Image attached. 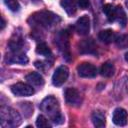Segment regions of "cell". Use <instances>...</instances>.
<instances>
[{"label": "cell", "instance_id": "cell-15", "mask_svg": "<svg viewBox=\"0 0 128 128\" xmlns=\"http://www.w3.org/2000/svg\"><path fill=\"white\" fill-rule=\"evenodd\" d=\"M26 80L29 83H31V84H33L35 86H41V85L44 84L43 77L37 72H31V73L27 74L26 75Z\"/></svg>", "mask_w": 128, "mask_h": 128}, {"label": "cell", "instance_id": "cell-6", "mask_svg": "<svg viewBox=\"0 0 128 128\" xmlns=\"http://www.w3.org/2000/svg\"><path fill=\"white\" fill-rule=\"evenodd\" d=\"M56 43L65 57L69 56V34L66 30H62L56 37Z\"/></svg>", "mask_w": 128, "mask_h": 128}, {"label": "cell", "instance_id": "cell-18", "mask_svg": "<svg viewBox=\"0 0 128 128\" xmlns=\"http://www.w3.org/2000/svg\"><path fill=\"white\" fill-rule=\"evenodd\" d=\"M63 8L65 9V11L68 13V14H74L75 11H76V5H75V2L74 0H62L61 2Z\"/></svg>", "mask_w": 128, "mask_h": 128}, {"label": "cell", "instance_id": "cell-10", "mask_svg": "<svg viewBox=\"0 0 128 128\" xmlns=\"http://www.w3.org/2000/svg\"><path fill=\"white\" fill-rule=\"evenodd\" d=\"M112 121L117 126H125L128 122V114L123 108H116L113 112Z\"/></svg>", "mask_w": 128, "mask_h": 128}, {"label": "cell", "instance_id": "cell-21", "mask_svg": "<svg viewBox=\"0 0 128 128\" xmlns=\"http://www.w3.org/2000/svg\"><path fill=\"white\" fill-rule=\"evenodd\" d=\"M36 126L39 128H47V127H50L51 125L43 115H39L36 120Z\"/></svg>", "mask_w": 128, "mask_h": 128}, {"label": "cell", "instance_id": "cell-23", "mask_svg": "<svg viewBox=\"0 0 128 128\" xmlns=\"http://www.w3.org/2000/svg\"><path fill=\"white\" fill-rule=\"evenodd\" d=\"M77 5L81 8V9H86L89 6V1L88 0H76Z\"/></svg>", "mask_w": 128, "mask_h": 128}, {"label": "cell", "instance_id": "cell-9", "mask_svg": "<svg viewBox=\"0 0 128 128\" xmlns=\"http://www.w3.org/2000/svg\"><path fill=\"white\" fill-rule=\"evenodd\" d=\"M65 99L66 102L71 106H79L81 104L80 93L75 88H67L65 90Z\"/></svg>", "mask_w": 128, "mask_h": 128}, {"label": "cell", "instance_id": "cell-17", "mask_svg": "<svg viewBox=\"0 0 128 128\" xmlns=\"http://www.w3.org/2000/svg\"><path fill=\"white\" fill-rule=\"evenodd\" d=\"M9 62L11 63H20V64H26L28 62V58L24 54H19L18 52H15L14 55L10 56Z\"/></svg>", "mask_w": 128, "mask_h": 128}, {"label": "cell", "instance_id": "cell-4", "mask_svg": "<svg viewBox=\"0 0 128 128\" xmlns=\"http://www.w3.org/2000/svg\"><path fill=\"white\" fill-rule=\"evenodd\" d=\"M103 12L106 14L107 19L110 22L118 20L123 26L126 24V16L121 6L114 7L112 4H106L103 6Z\"/></svg>", "mask_w": 128, "mask_h": 128}, {"label": "cell", "instance_id": "cell-20", "mask_svg": "<svg viewBox=\"0 0 128 128\" xmlns=\"http://www.w3.org/2000/svg\"><path fill=\"white\" fill-rule=\"evenodd\" d=\"M116 44L119 48L124 49L128 47V34H123L121 36H119L118 38H116Z\"/></svg>", "mask_w": 128, "mask_h": 128}, {"label": "cell", "instance_id": "cell-19", "mask_svg": "<svg viewBox=\"0 0 128 128\" xmlns=\"http://www.w3.org/2000/svg\"><path fill=\"white\" fill-rule=\"evenodd\" d=\"M36 52H37L38 54L42 55V56H45V57L51 56V50H50V48L48 47V45H47L46 43H44V42H42V43H40V44L37 45V47H36Z\"/></svg>", "mask_w": 128, "mask_h": 128}, {"label": "cell", "instance_id": "cell-14", "mask_svg": "<svg viewBox=\"0 0 128 128\" xmlns=\"http://www.w3.org/2000/svg\"><path fill=\"white\" fill-rule=\"evenodd\" d=\"M114 72H115L114 64L110 61H107V62L103 63L101 68H100V74L104 77H111V76L114 75Z\"/></svg>", "mask_w": 128, "mask_h": 128}, {"label": "cell", "instance_id": "cell-8", "mask_svg": "<svg viewBox=\"0 0 128 128\" xmlns=\"http://www.w3.org/2000/svg\"><path fill=\"white\" fill-rule=\"evenodd\" d=\"M11 91L16 96H31L34 93V89L32 86L26 84V83H16L11 86Z\"/></svg>", "mask_w": 128, "mask_h": 128}, {"label": "cell", "instance_id": "cell-2", "mask_svg": "<svg viewBox=\"0 0 128 128\" xmlns=\"http://www.w3.org/2000/svg\"><path fill=\"white\" fill-rule=\"evenodd\" d=\"M59 20L58 16L48 12V11H40L37 13H34L31 15L29 22L31 23L30 25L32 26H37V27H50L52 26L55 22Z\"/></svg>", "mask_w": 128, "mask_h": 128}, {"label": "cell", "instance_id": "cell-3", "mask_svg": "<svg viewBox=\"0 0 128 128\" xmlns=\"http://www.w3.org/2000/svg\"><path fill=\"white\" fill-rule=\"evenodd\" d=\"M1 125L3 127H16L21 123V117L17 111L10 107L2 106L0 109Z\"/></svg>", "mask_w": 128, "mask_h": 128}, {"label": "cell", "instance_id": "cell-16", "mask_svg": "<svg viewBox=\"0 0 128 128\" xmlns=\"http://www.w3.org/2000/svg\"><path fill=\"white\" fill-rule=\"evenodd\" d=\"M92 122L94 126L98 128H102L105 126V115L101 111H95L92 114Z\"/></svg>", "mask_w": 128, "mask_h": 128}, {"label": "cell", "instance_id": "cell-24", "mask_svg": "<svg viewBox=\"0 0 128 128\" xmlns=\"http://www.w3.org/2000/svg\"><path fill=\"white\" fill-rule=\"evenodd\" d=\"M125 60L128 62V52H126V54H125Z\"/></svg>", "mask_w": 128, "mask_h": 128}, {"label": "cell", "instance_id": "cell-1", "mask_svg": "<svg viewBox=\"0 0 128 128\" xmlns=\"http://www.w3.org/2000/svg\"><path fill=\"white\" fill-rule=\"evenodd\" d=\"M40 108L43 112H45L49 118L55 124H61L64 121V117L60 112V107L58 100L53 96L46 97L40 104Z\"/></svg>", "mask_w": 128, "mask_h": 128}, {"label": "cell", "instance_id": "cell-11", "mask_svg": "<svg viewBox=\"0 0 128 128\" xmlns=\"http://www.w3.org/2000/svg\"><path fill=\"white\" fill-rule=\"evenodd\" d=\"M75 29L79 35H87L90 30V20L88 16L80 17L75 23Z\"/></svg>", "mask_w": 128, "mask_h": 128}, {"label": "cell", "instance_id": "cell-7", "mask_svg": "<svg viewBox=\"0 0 128 128\" xmlns=\"http://www.w3.org/2000/svg\"><path fill=\"white\" fill-rule=\"evenodd\" d=\"M68 75H69L68 68L66 66H59L55 70V72H54V74L52 76V83H53V85H55V86L63 85L66 82V80L68 78Z\"/></svg>", "mask_w": 128, "mask_h": 128}, {"label": "cell", "instance_id": "cell-5", "mask_svg": "<svg viewBox=\"0 0 128 128\" xmlns=\"http://www.w3.org/2000/svg\"><path fill=\"white\" fill-rule=\"evenodd\" d=\"M77 73L83 78H93L97 75V68L91 63L83 62L77 66Z\"/></svg>", "mask_w": 128, "mask_h": 128}, {"label": "cell", "instance_id": "cell-22", "mask_svg": "<svg viewBox=\"0 0 128 128\" xmlns=\"http://www.w3.org/2000/svg\"><path fill=\"white\" fill-rule=\"evenodd\" d=\"M4 3L13 12L18 11L19 8H20V5H19V3H18L17 0H4Z\"/></svg>", "mask_w": 128, "mask_h": 128}, {"label": "cell", "instance_id": "cell-12", "mask_svg": "<svg viewBox=\"0 0 128 128\" xmlns=\"http://www.w3.org/2000/svg\"><path fill=\"white\" fill-rule=\"evenodd\" d=\"M79 51L83 54H96L97 45L93 39H84L79 43Z\"/></svg>", "mask_w": 128, "mask_h": 128}, {"label": "cell", "instance_id": "cell-13", "mask_svg": "<svg viewBox=\"0 0 128 128\" xmlns=\"http://www.w3.org/2000/svg\"><path fill=\"white\" fill-rule=\"evenodd\" d=\"M99 39L104 42V43H111L113 41L116 40V34L113 30L111 29H106V30H102L99 35H98Z\"/></svg>", "mask_w": 128, "mask_h": 128}]
</instances>
